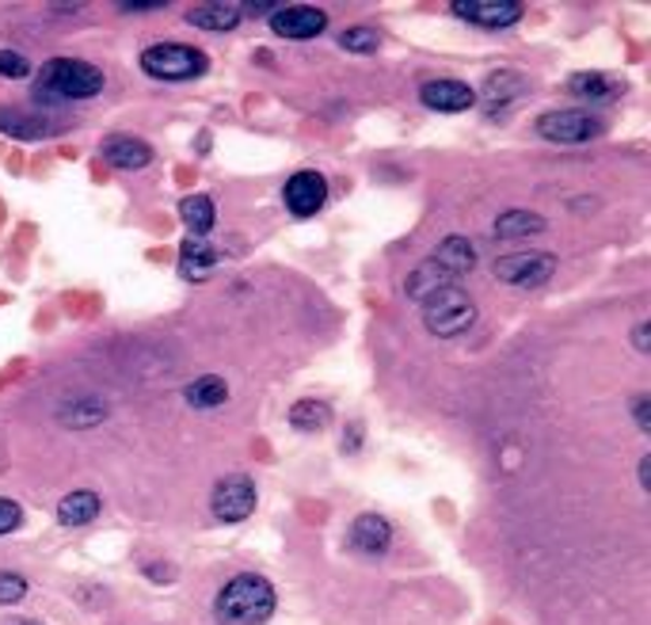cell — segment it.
<instances>
[{"label":"cell","instance_id":"obj_4","mask_svg":"<svg viewBox=\"0 0 651 625\" xmlns=\"http://www.w3.org/2000/svg\"><path fill=\"white\" fill-rule=\"evenodd\" d=\"M141 69L153 80H194L209 69V58L183 42H156L141 50Z\"/></svg>","mask_w":651,"mask_h":625},{"label":"cell","instance_id":"obj_1","mask_svg":"<svg viewBox=\"0 0 651 625\" xmlns=\"http://www.w3.org/2000/svg\"><path fill=\"white\" fill-rule=\"evenodd\" d=\"M275 587L256 572H237L214 599V617L221 625H267L275 614Z\"/></svg>","mask_w":651,"mask_h":625},{"label":"cell","instance_id":"obj_35","mask_svg":"<svg viewBox=\"0 0 651 625\" xmlns=\"http://www.w3.org/2000/svg\"><path fill=\"white\" fill-rule=\"evenodd\" d=\"M648 465H651V458L643 454V458H640V485H643V488L651 485V481H648Z\"/></svg>","mask_w":651,"mask_h":625},{"label":"cell","instance_id":"obj_8","mask_svg":"<svg viewBox=\"0 0 651 625\" xmlns=\"http://www.w3.org/2000/svg\"><path fill=\"white\" fill-rule=\"evenodd\" d=\"M328 27V12L312 4H279L271 12V31L290 42H309Z\"/></svg>","mask_w":651,"mask_h":625},{"label":"cell","instance_id":"obj_32","mask_svg":"<svg viewBox=\"0 0 651 625\" xmlns=\"http://www.w3.org/2000/svg\"><path fill=\"white\" fill-rule=\"evenodd\" d=\"M118 9L123 12H156V9H164V0H118Z\"/></svg>","mask_w":651,"mask_h":625},{"label":"cell","instance_id":"obj_34","mask_svg":"<svg viewBox=\"0 0 651 625\" xmlns=\"http://www.w3.org/2000/svg\"><path fill=\"white\" fill-rule=\"evenodd\" d=\"M648 336H651V324H648V321H640V324H636V329H633V347H636V352H640V355H648V352H651Z\"/></svg>","mask_w":651,"mask_h":625},{"label":"cell","instance_id":"obj_3","mask_svg":"<svg viewBox=\"0 0 651 625\" xmlns=\"http://www.w3.org/2000/svg\"><path fill=\"white\" fill-rule=\"evenodd\" d=\"M419 309H423L426 332L438 336V340H454V336H461V332H469L476 324V302L461 286L434 290L431 297L419 302Z\"/></svg>","mask_w":651,"mask_h":625},{"label":"cell","instance_id":"obj_26","mask_svg":"<svg viewBox=\"0 0 651 625\" xmlns=\"http://www.w3.org/2000/svg\"><path fill=\"white\" fill-rule=\"evenodd\" d=\"M0 130L12 133V138L35 141V138H42V133H47V123H39V118H27L24 111H16V107H0Z\"/></svg>","mask_w":651,"mask_h":625},{"label":"cell","instance_id":"obj_2","mask_svg":"<svg viewBox=\"0 0 651 625\" xmlns=\"http://www.w3.org/2000/svg\"><path fill=\"white\" fill-rule=\"evenodd\" d=\"M95 92H103V69H95L85 58H50L35 80V100L47 103L88 100Z\"/></svg>","mask_w":651,"mask_h":625},{"label":"cell","instance_id":"obj_11","mask_svg":"<svg viewBox=\"0 0 651 625\" xmlns=\"http://www.w3.org/2000/svg\"><path fill=\"white\" fill-rule=\"evenodd\" d=\"M419 100H423V107L431 111H443V115H454V111H469L476 103V92L465 85V80H426L423 88H419Z\"/></svg>","mask_w":651,"mask_h":625},{"label":"cell","instance_id":"obj_30","mask_svg":"<svg viewBox=\"0 0 651 625\" xmlns=\"http://www.w3.org/2000/svg\"><path fill=\"white\" fill-rule=\"evenodd\" d=\"M20 523H24V508L16 500H0V538L16 531Z\"/></svg>","mask_w":651,"mask_h":625},{"label":"cell","instance_id":"obj_20","mask_svg":"<svg viewBox=\"0 0 651 625\" xmlns=\"http://www.w3.org/2000/svg\"><path fill=\"white\" fill-rule=\"evenodd\" d=\"M183 400L191 408H199V412H209V408H221L229 400V385L221 374H202L194 378L191 385L183 390Z\"/></svg>","mask_w":651,"mask_h":625},{"label":"cell","instance_id":"obj_10","mask_svg":"<svg viewBox=\"0 0 651 625\" xmlns=\"http://www.w3.org/2000/svg\"><path fill=\"white\" fill-rule=\"evenodd\" d=\"M282 199H286V211L294 218H312L320 206L328 203V180L320 173H294L282 188Z\"/></svg>","mask_w":651,"mask_h":625},{"label":"cell","instance_id":"obj_19","mask_svg":"<svg viewBox=\"0 0 651 625\" xmlns=\"http://www.w3.org/2000/svg\"><path fill=\"white\" fill-rule=\"evenodd\" d=\"M443 286H458V279H454L450 271H443L434 259H423V264L408 275V282H404L411 302H423V297H431L434 290H443Z\"/></svg>","mask_w":651,"mask_h":625},{"label":"cell","instance_id":"obj_5","mask_svg":"<svg viewBox=\"0 0 651 625\" xmlns=\"http://www.w3.org/2000/svg\"><path fill=\"white\" fill-rule=\"evenodd\" d=\"M209 511L217 523H244L256 511V485L244 473H229L209 493Z\"/></svg>","mask_w":651,"mask_h":625},{"label":"cell","instance_id":"obj_27","mask_svg":"<svg viewBox=\"0 0 651 625\" xmlns=\"http://www.w3.org/2000/svg\"><path fill=\"white\" fill-rule=\"evenodd\" d=\"M340 47L350 54H378L381 35L373 27H347V31H340Z\"/></svg>","mask_w":651,"mask_h":625},{"label":"cell","instance_id":"obj_17","mask_svg":"<svg viewBox=\"0 0 651 625\" xmlns=\"http://www.w3.org/2000/svg\"><path fill=\"white\" fill-rule=\"evenodd\" d=\"M241 20H244L241 4H221V0H214V4H199V9L187 12V24L202 27V31H233Z\"/></svg>","mask_w":651,"mask_h":625},{"label":"cell","instance_id":"obj_22","mask_svg":"<svg viewBox=\"0 0 651 625\" xmlns=\"http://www.w3.org/2000/svg\"><path fill=\"white\" fill-rule=\"evenodd\" d=\"M492 233L499 237V241H519V237H534V233H545V218L534 211H507L496 218V226H492Z\"/></svg>","mask_w":651,"mask_h":625},{"label":"cell","instance_id":"obj_31","mask_svg":"<svg viewBox=\"0 0 651 625\" xmlns=\"http://www.w3.org/2000/svg\"><path fill=\"white\" fill-rule=\"evenodd\" d=\"M633 420H636V428H640L643 435H651V397H648V393H640V397L633 400Z\"/></svg>","mask_w":651,"mask_h":625},{"label":"cell","instance_id":"obj_18","mask_svg":"<svg viewBox=\"0 0 651 625\" xmlns=\"http://www.w3.org/2000/svg\"><path fill=\"white\" fill-rule=\"evenodd\" d=\"M526 77H522L519 69H499L492 73L488 80H484V100H488V107H511L514 100H522V92H526Z\"/></svg>","mask_w":651,"mask_h":625},{"label":"cell","instance_id":"obj_9","mask_svg":"<svg viewBox=\"0 0 651 625\" xmlns=\"http://www.w3.org/2000/svg\"><path fill=\"white\" fill-rule=\"evenodd\" d=\"M454 16L465 20V24L488 27V31H499V27H514L522 20V0H454L450 4Z\"/></svg>","mask_w":651,"mask_h":625},{"label":"cell","instance_id":"obj_29","mask_svg":"<svg viewBox=\"0 0 651 625\" xmlns=\"http://www.w3.org/2000/svg\"><path fill=\"white\" fill-rule=\"evenodd\" d=\"M27 595V579L20 572H4L0 569V607H12Z\"/></svg>","mask_w":651,"mask_h":625},{"label":"cell","instance_id":"obj_24","mask_svg":"<svg viewBox=\"0 0 651 625\" xmlns=\"http://www.w3.org/2000/svg\"><path fill=\"white\" fill-rule=\"evenodd\" d=\"M107 420V405H100V400H73L69 405L58 408V423L62 428H95V423Z\"/></svg>","mask_w":651,"mask_h":625},{"label":"cell","instance_id":"obj_14","mask_svg":"<svg viewBox=\"0 0 651 625\" xmlns=\"http://www.w3.org/2000/svg\"><path fill=\"white\" fill-rule=\"evenodd\" d=\"M217 259H221V252H217L214 244L199 241V237H187L183 248H179V275H183L187 282H199L202 275L214 271Z\"/></svg>","mask_w":651,"mask_h":625},{"label":"cell","instance_id":"obj_21","mask_svg":"<svg viewBox=\"0 0 651 625\" xmlns=\"http://www.w3.org/2000/svg\"><path fill=\"white\" fill-rule=\"evenodd\" d=\"M567 92L575 95V100H595V103H610L621 95V85L613 77H605V73H575L572 80H567Z\"/></svg>","mask_w":651,"mask_h":625},{"label":"cell","instance_id":"obj_13","mask_svg":"<svg viewBox=\"0 0 651 625\" xmlns=\"http://www.w3.org/2000/svg\"><path fill=\"white\" fill-rule=\"evenodd\" d=\"M347 546L362 557H385V549L393 546V526L381 515H358L355 523H350Z\"/></svg>","mask_w":651,"mask_h":625},{"label":"cell","instance_id":"obj_23","mask_svg":"<svg viewBox=\"0 0 651 625\" xmlns=\"http://www.w3.org/2000/svg\"><path fill=\"white\" fill-rule=\"evenodd\" d=\"M179 221L191 229V237L206 241V233L214 229V221H217V211H214V203H209L206 195H187L183 203H179Z\"/></svg>","mask_w":651,"mask_h":625},{"label":"cell","instance_id":"obj_36","mask_svg":"<svg viewBox=\"0 0 651 625\" xmlns=\"http://www.w3.org/2000/svg\"><path fill=\"white\" fill-rule=\"evenodd\" d=\"M4 625H42V622H35V617H12V622H4Z\"/></svg>","mask_w":651,"mask_h":625},{"label":"cell","instance_id":"obj_15","mask_svg":"<svg viewBox=\"0 0 651 625\" xmlns=\"http://www.w3.org/2000/svg\"><path fill=\"white\" fill-rule=\"evenodd\" d=\"M103 511V500L92 493V488H77V493L62 496V503H58V523L62 526H88L95 515Z\"/></svg>","mask_w":651,"mask_h":625},{"label":"cell","instance_id":"obj_16","mask_svg":"<svg viewBox=\"0 0 651 625\" xmlns=\"http://www.w3.org/2000/svg\"><path fill=\"white\" fill-rule=\"evenodd\" d=\"M431 259L443 267V271H450L454 279H461V275H469L476 267V248H473V241H465V237H446V241L434 248Z\"/></svg>","mask_w":651,"mask_h":625},{"label":"cell","instance_id":"obj_7","mask_svg":"<svg viewBox=\"0 0 651 625\" xmlns=\"http://www.w3.org/2000/svg\"><path fill=\"white\" fill-rule=\"evenodd\" d=\"M492 271H496V279L511 282V286L534 290V286H545V282L557 275V256H552V252H514V256L496 259Z\"/></svg>","mask_w":651,"mask_h":625},{"label":"cell","instance_id":"obj_12","mask_svg":"<svg viewBox=\"0 0 651 625\" xmlns=\"http://www.w3.org/2000/svg\"><path fill=\"white\" fill-rule=\"evenodd\" d=\"M100 156L111 168H123V173H141V168L153 165V149L141 138H130V133H115L100 145Z\"/></svg>","mask_w":651,"mask_h":625},{"label":"cell","instance_id":"obj_28","mask_svg":"<svg viewBox=\"0 0 651 625\" xmlns=\"http://www.w3.org/2000/svg\"><path fill=\"white\" fill-rule=\"evenodd\" d=\"M0 77H9V80L31 77V62H27L20 50H0Z\"/></svg>","mask_w":651,"mask_h":625},{"label":"cell","instance_id":"obj_33","mask_svg":"<svg viewBox=\"0 0 651 625\" xmlns=\"http://www.w3.org/2000/svg\"><path fill=\"white\" fill-rule=\"evenodd\" d=\"M275 9H279L275 0H256V4H241V16H267V20H271Z\"/></svg>","mask_w":651,"mask_h":625},{"label":"cell","instance_id":"obj_25","mask_svg":"<svg viewBox=\"0 0 651 625\" xmlns=\"http://www.w3.org/2000/svg\"><path fill=\"white\" fill-rule=\"evenodd\" d=\"M290 423H294L297 431H324L328 423H332V405H324V400H297L294 408H290Z\"/></svg>","mask_w":651,"mask_h":625},{"label":"cell","instance_id":"obj_6","mask_svg":"<svg viewBox=\"0 0 651 625\" xmlns=\"http://www.w3.org/2000/svg\"><path fill=\"white\" fill-rule=\"evenodd\" d=\"M537 133H541L545 141H557V145H583V141L602 133V123H598L590 111L564 107V111H545V115L537 118Z\"/></svg>","mask_w":651,"mask_h":625}]
</instances>
